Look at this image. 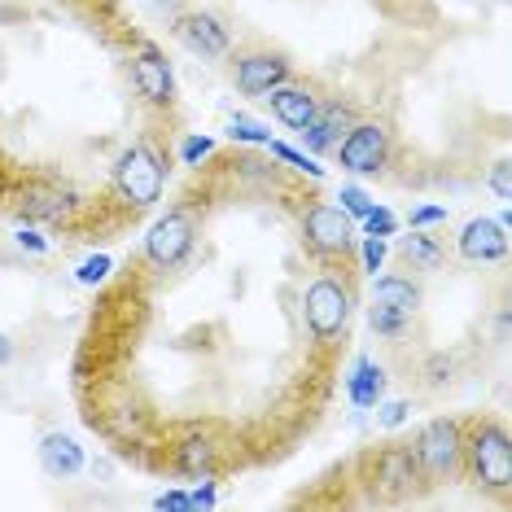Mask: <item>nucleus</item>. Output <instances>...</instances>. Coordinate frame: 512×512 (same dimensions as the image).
<instances>
[{"instance_id":"13","label":"nucleus","mask_w":512,"mask_h":512,"mask_svg":"<svg viewBox=\"0 0 512 512\" xmlns=\"http://www.w3.org/2000/svg\"><path fill=\"white\" fill-rule=\"evenodd\" d=\"M40 469L57 477V482H71V477L84 473V447H79V438L62 434V429H53V434L40 438Z\"/></svg>"},{"instance_id":"3","label":"nucleus","mask_w":512,"mask_h":512,"mask_svg":"<svg viewBox=\"0 0 512 512\" xmlns=\"http://www.w3.org/2000/svg\"><path fill=\"white\" fill-rule=\"evenodd\" d=\"M302 246L324 272H342L346 259L355 254V219L333 202H316L302 211Z\"/></svg>"},{"instance_id":"8","label":"nucleus","mask_w":512,"mask_h":512,"mask_svg":"<svg viewBox=\"0 0 512 512\" xmlns=\"http://www.w3.org/2000/svg\"><path fill=\"white\" fill-rule=\"evenodd\" d=\"M372 464H377V477H372V482H377L381 499H412L416 482H425L412 442H386V447L372 456Z\"/></svg>"},{"instance_id":"30","label":"nucleus","mask_w":512,"mask_h":512,"mask_svg":"<svg viewBox=\"0 0 512 512\" xmlns=\"http://www.w3.org/2000/svg\"><path fill=\"white\" fill-rule=\"evenodd\" d=\"M189 508H215V477H202V486L189 491Z\"/></svg>"},{"instance_id":"28","label":"nucleus","mask_w":512,"mask_h":512,"mask_svg":"<svg viewBox=\"0 0 512 512\" xmlns=\"http://www.w3.org/2000/svg\"><path fill=\"white\" fill-rule=\"evenodd\" d=\"M508 158H499L495 167H491V189H495V197L499 202H512V184H508Z\"/></svg>"},{"instance_id":"16","label":"nucleus","mask_w":512,"mask_h":512,"mask_svg":"<svg viewBox=\"0 0 512 512\" xmlns=\"http://www.w3.org/2000/svg\"><path fill=\"white\" fill-rule=\"evenodd\" d=\"M346 399H351L359 412H372V407L386 399V368H381L377 359L359 355L355 368H351V377H346Z\"/></svg>"},{"instance_id":"29","label":"nucleus","mask_w":512,"mask_h":512,"mask_svg":"<svg viewBox=\"0 0 512 512\" xmlns=\"http://www.w3.org/2000/svg\"><path fill=\"white\" fill-rule=\"evenodd\" d=\"M442 219H447V206H416L407 224H412V228H429V224H442Z\"/></svg>"},{"instance_id":"26","label":"nucleus","mask_w":512,"mask_h":512,"mask_svg":"<svg viewBox=\"0 0 512 512\" xmlns=\"http://www.w3.org/2000/svg\"><path fill=\"white\" fill-rule=\"evenodd\" d=\"M359 259H364V272L377 276L381 263H386V237H364V246H359Z\"/></svg>"},{"instance_id":"4","label":"nucleus","mask_w":512,"mask_h":512,"mask_svg":"<svg viewBox=\"0 0 512 512\" xmlns=\"http://www.w3.org/2000/svg\"><path fill=\"white\" fill-rule=\"evenodd\" d=\"M193 246H197V206L180 202L149 228L141 250V272H162V276L176 272V267L189 263Z\"/></svg>"},{"instance_id":"31","label":"nucleus","mask_w":512,"mask_h":512,"mask_svg":"<svg viewBox=\"0 0 512 512\" xmlns=\"http://www.w3.org/2000/svg\"><path fill=\"white\" fill-rule=\"evenodd\" d=\"M154 508H176V512H189V491H162L154 499Z\"/></svg>"},{"instance_id":"9","label":"nucleus","mask_w":512,"mask_h":512,"mask_svg":"<svg viewBox=\"0 0 512 512\" xmlns=\"http://www.w3.org/2000/svg\"><path fill=\"white\" fill-rule=\"evenodd\" d=\"M132 84L145 97V106L154 110H171L176 106V75H171V62L162 57L158 44H141V53L132 57Z\"/></svg>"},{"instance_id":"15","label":"nucleus","mask_w":512,"mask_h":512,"mask_svg":"<svg viewBox=\"0 0 512 512\" xmlns=\"http://www.w3.org/2000/svg\"><path fill=\"white\" fill-rule=\"evenodd\" d=\"M267 106H272V114H276V119H281L285 127H294V132H302V127L316 119L320 101H316V92H311V88L281 84V88L267 92Z\"/></svg>"},{"instance_id":"25","label":"nucleus","mask_w":512,"mask_h":512,"mask_svg":"<svg viewBox=\"0 0 512 512\" xmlns=\"http://www.w3.org/2000/svg\"><path fill=\"white\" fill-rule=\"evenodd\" d=\"M407 412H412V403H407V399H390V403L381 399L377 403V421L386 425V429H399L407 421Z\"/></svg>"},{"instance_id":"7","label":"nucleus","mask_w":512,"mask_h":512,"mask_svg":"<svg viewBox=\"0 0 512 512\" xmlns=\"http://www.w3.org/2000/svg\"><path fill=\"white\" fill-rule=\"evenodd\" d=\"M386 158H390V132L381 123H351L346 136L337 141V162L351 176H377V171H386Z\"/></svg>"},{"instance_id":"22","label":"nucleus","mask_w":512,"mask_h":512,"mask_svg":"<svg viewBox=\"0 0 512 512\" xmlns=\"http://www.w3.org/2000/svg\"><path fill=\"white\" fill-rule=\"evenodd\" d=\"M337 202H342V211L351 215V219H364L372 206V197H368V189H359V184H342V193H337Z\"/></svg>"},{"instance_id":"32","label":"nucleus","mask_w":512,"mask_h":512,"mask_svg":"<svg viewBox=\"0 0 512 512\" xmlns=\"http://www.w3.org/2000/svg\"><path fill=\"white\" fill-rule=\"evenodd\" d=\"M18 246H22V250H31V254H49V241H44L40 232H27V228L18 232Z\"/></svg>"},{"instance_id":"33","label":"nucleus","mask_w":512,"mask_h":512,"mask_svg":"<svg viewBox=\"0 0 512 512\" xmlns=\"http://www.w3.org/2000/svg\"><path fill=\"white\" fill-rule=\"evenodd\" d=\"M9 359H14V342H9V337H5V333H0V368H5V364H9Z\"/></svg>"},{"instance_id":"6","label":"nucleus","mask_w":512,"mask_h":512,"mask_svg":"<svg viewBox=\"0 0 512 512\" xmlns=\"http://www.w3.org/2000/svg\"><path fill=\"white\" fill-rule=\"evenodd\" d=\"M460 442H464V421H451V416H438L416 434L412 451L425 473V486H442L460 473Z\"/></svg>"},{"instance_id":"18","label":"nucleus","mask_w":512,"mask_h":512,"mask_svg":"<svg viewBox=\"0 0 512 512\" xmlns=\"http://www.w3.org/2000/svg\"><path fill=\"white\" fill-rule=\"evenodd\" d=\"M399 259L407 267H421V272H434V267L442 263V246L438 237H429V232H412V237H399Z\"/></svg>"},{"instance_id":"10","label":"nucleus","mask_w":512,"mask_h":512,"mask_svg":"<svg viewBox=\"0 0 512 512\" xmlns=\"http://www.w3.org/2000/svg\"><path fill=\"white\" fill-rule=\"evenodd\" d=\"M171 36H176L184 49L197 53V57H224L232 49V36L228 27L219 22L215 14H206V9H193V14H180L171 22Z\"/></svg>"},{"instance_id":"20","label":"nucleus","mask_w":512,"mask_h":512,"mask_svg":"<svg viewBox=\"0 0 512 512\" xmlns=\"http://www.w3.org/2000/svg\"><path fill=\"white\" fill-rule=\"evenodd\" d=\"M228 136H232V141H241V145H263V149H267V141H272V132H267L263 123L246 119V114H232V119H228Z\"/></svg>"},{"instance_id":"12","label":"nucleus","mask_w":512,"mask_h":512,"mask_svg":"<svg viewBox=\"0 0 512 512\" xmlns=\"http://www.w3.org/2000/svg\"><path fill=\"white\" fill-rule=\"evenodd\" d=\"M456 250H460V259H469V263H499L508 254V228L499 224V219L477 215L464 224Z\"/></svg>"},{"instance_id":"19","label":"nucleus","mask_w":512,"mask_h":512,"mask_svg":"<svg viewBox=\"0 0 512 512\" xmlns=\"http://www.w3.org/2000/svg\"><path fill=\"white\" fill-rule=\"evenodd\" d=\"M407 320L412 316H403V311H394V307H381V302L368 307V324H372V333H381V337H403Z\"/></svg>"},{"instance_id":"11","label":"nucleus","mask_w":512,"mask_h":512,"mask_svg":"<svg viewBox=\"0 0 512 512\" xmlns=\"http://www.w3.org/2000/svg\"><path fill=\"white\" fill-rule=\"evenodd\" d=\"M289 71L294 66L285 62V53H241L237 57V66H232V79H237V88L246 92V97H267L272 88H281L289 84Z\"/></svg>"},{"instance_id":"17","label":"nucleus","mask_w":512,"mask_h":512,"mask_svg":"<svg viewBox=\"0 0 512 512\" xmlns=\"http://www.w3.org/2000/svg\"><path fill=\"white\" fill-rule=\"evenodd\" d=\"M372 302L412 316V311L421 307V285H416L412 276H403V272H386V276H377V285H372Z\"/></svg>"},{"instance_id":"21","label":"nucleus","mask_w":512,"mask_h":512,"mask_svg":"<svg viewBox=\"0 0 512 512\" xmlns=\"http://www.w3.org/2000/svg\"><path fill=\"white\" fill-rule=\"evenodd\" d=\"M267 149H272V158H281V162H289L294 171H302V176H311V180H320L324 176V167L311 154H298V149H289V145H281V141H267Z\"/></svg>"},{"instance_id":"2","label":"nucleus","mask_w":512,"mask_h":512,"mask_svg":"<svg viewBox=\"0 0 512 512\" xmlns=\"http://www.w3.org/2000/svg\"><path fill=\"white\" fill-rule=\"evenodd\" d=\"M351 307H355V289L342 276L324 272L316 276L307 289H302V324H307L311 342L320 351H329L346 337V324H351Z\"/></svg>"},{"instance_id":"24","label":"nucleus","mask_w":512,"mask_h":512,"mask_svg":"<svg viewBox=\"0 0 512 512\" xmlns=\"http://www.w3.org/2000/svg\"><path fill=\"white\" fill-rule=\"evenodd\" d=\"M364 232L368 237H394V232H399V219H394V211H386V206H372L364 215Z\"/></svg>"},{"instance_id":"27","label":"nucleus","mask_w":512,"mask_h":512,"mask_svg":"<svg viewBox=\"0 0 512 512\" xmlns=\"http://www.w3.org/2000/svg\"><path fill=\"white\" fill-rule=\"evenodd\" d=\"M211 149H215V141H211V136H189L180 154H184V162H189V167H197V162H202L206 154H211Z\"/></svg>"},{"instance_id":"23","label":"nucleus","mask_w":512,"mask_h":512,"mask_svg":"<svg viewBox=\"0 0 512 512\" xmlns=\"http://www.w3.org/2000/svg\"><path fill=\"white\" fill-rule=\"evenodd\" d=\"M110 254H92V259H84V263H79V285H106L110 281Z\"/></svg>"},{"instance_id":"5","label":"nucleus","mask_w":512,"mask_h":512,"mask_svg":"<svg viewBox=\"0 0 512 512\" xmlns=\"http://www.w3.org/2000/svg\"><path fill=\"white\" fill-rule=\"evenodd\" d=\"M110 180H114L119 202L136 215V211H149V206L162 197V189H167V167H162V158L145 141H136V145H127L119 154Z\"/></svg>"},{"instance_id":"1","label":"nucleus","mask_w":512,"mask_h":512,"mask_svg":"<svg viewBox=\"0 0 512 512\" xmlns=\"http://www.w3.org/2000/svg\"><path fill=\"white\" fill-rule=\"evenodd\" d=\"M460 469L473 477V486L508 499V491H512V438L495 416H473V421H464Z\"/></svg>"},{"instance_id":"14","label":"nucleus","mask_w":512,"mask_h":512,"mask_svg":"<svg viewBox=\"0 0 512 512\" xmlns=\"http://www.w3.org/2000/svg\"><path fill=\"white\" fill-rule=\"evenodd\" d=\"M351 127V106H342V101H329V106L316 110V119H311L307 127H302V145L311 149V154H329V149H337V141H342V132Z\"/></svg>"},{"instance_id":"34","label":"nucleus","mask_w":512,"mask_h":512,"mask_svg":"<svg viewBox=\"0 0 512 512\" xmlns=\"http://www.w3.org/2000/svg\"><path fill=\"white\" fill-rule=\"evenodd\" d=\"M154 5H180V0H154Z\"/></svg>"}]
</instances>
